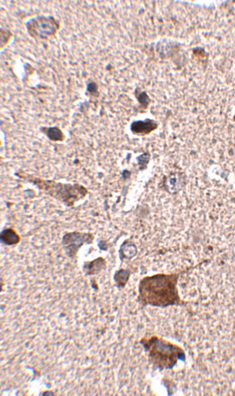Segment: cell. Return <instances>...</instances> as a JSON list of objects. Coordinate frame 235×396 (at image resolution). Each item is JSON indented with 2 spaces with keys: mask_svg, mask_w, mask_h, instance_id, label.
<instances>
[{
  "mask_svg": "<svg viewBox=\"0 0 235 396\" xmlns=\"http://www.w3.org/2000/svg\"><path fill=\"white\" fill-rule=\"evenodd\" d=\"M157 127H158V124L155 122V120L147 119L143 121L140 120V121H135L133 123V125L131 126V131L135 134L144 136V135L149 134Z\"/></svg>",
  "mask_w": 235,
  "mask_h": 396,
  "instance_id": "obj_5",
  "label": "cell"
},
{
  "mask_svg": "<svg viewBox=\"0 0 235 396\" xmlns=\"http://www.w3.org/2000/svg\"><path fill=\"white\" fill-rule=\"evenodd\" d=\"M233 120H234V121H235V115H234V118H233Z\"/></svg>",
  "mask_w": 235,
  "mask_h": 396,
  "instance_id": "obj_12",
  "label": "cell"
},
{
  "mask_svg": "<svg viewBox=\"0 0 235 396\" xmlns=\"http://www.w3.org/2000/svg\"><path fill=\"white\" fill-rule=\"evenodd\" d=\"M129 273L126 270L118 271L115 274V279L117 283L118 286L122 287L126 284L128 279H129Z\"/></svg>",
  "mask_w": 235,
  "mask_h": 396,
  "instance_id": "obj_8",
  "label": "cell"
},
{
  "mask_svg": "<svg viewBox=\"0 0 235 396\" xmlns=\"http://www.w3.org/2000/svg\"><path fill=\"white\" fill-rule=\"evenodd\" d=\"M144 94H145V93H144V92L141 93V94H140V95H140V96H139V97H140V98L143 97V96H144ZM139 100H140V103L143 104V105H144V102H143V100H144V99H143V100H142V99H139Z\"/></svg>",
  "mask_w": 235,
  "mask_h": 396,
  "instance_id": "obj_11",
  "label": "cell"
},
{
  "mask_svg": "<svg viewBox=\"0 0 235 396\" xmlns=\"http://www.w3.org/2000/svg\"><path fill=\"white\" fill-rule=\"evenodd\" d=\"M48 137L51 140L53 141H59L62 139L63 134L61 131H59V129L57 128H49L48 130Z\"/></svg>",
  "mask_w": 235,
  "mask_h": 396,
  "instance_id": "obj_9",
  "label": "cell"
},
{
  "mask_svg": "<svg viewBox=\"0 0 235 396\" xmlns=\"http://www.w3.org/2000/svg\"><path fill=\"white\" fill-rule=\"evenodd\" d=\"M140 343L148 352V357L152 362L161 369L173 368L178 360H184L185 358V351L181 347L162 338L156 336L148 339L143 338Z\"/></svg>",
  "mask_w": 235,
  "mask_h": 396,
  "instance_id": "obj_2",
  "label": "cell"
},
{
  "mask_svg": "<svg viewBox=\"0 0 235 396\" xmlns=\"http://www.w3.org/2000/svg\"><path fill=\"white\" fill-rule=\"evenodd\" d=\"M93 238L94 237L90 233L71 232V233H67L64 237L63 244L65 246V249H67L70 257H73L84 243H92Z\"/></svg>",
  "mask_w": 235,
  "mask_h": 396,
  "instance_id": "obj_3",
  "label": "cell"
},
{
  "mask_svg": "<svg viewBox=\"0 0 235 396\" xmlns=\"http://www.w3.org/2000/svg\"><path fill=\"white\" fill-rule=\"evenodd\" d=\"M1 240L3 241V243H6V244L12 245V244H16V243H19L20 237L14 231H13L11 229H9V230L3 231L1 233Z\"/></svg>",
  "mask_w": 235,
  "mask_h": 396,
  "instance_id": "obj_7",
  "label": "cell"
},
{
  "mask_svg": "<svg viewBox=\"0 0 235 396\" xmlns=\"http://www.w3.org/2000/svg\"><path fill=\"white\" fill-rule=\"evenodd\" d=\"M96 89H97V86H96L94 83H90V84L88 85V90H89L90 92H94V91H96Z\"/></svg>",
  "mask_w": 235,
  "mask_h": 396,
  "instance_id": "obj_10",
  "label": "cell"
},
{
  "mask_svg": "<svg viewBox=\"0 0 235 396\" xmlns=\"http://www.w3.org/2000/svg\"><path fill=\"white\" fill-rule=\"evenodd\" d=\"M179 278V274H160L142 279L139 286L140 304L156 307L182 304L177 288Z\"/></svg>",
  "mask_w": 235,
  "mask_h": 396,
  "instance_id": "obj_1",
  "label": "cell"
},
{
  "mask_svg": "<svg viewBox=\"0 0 235 396\" xmlns=\"http://www.w3.org/2000/svg\"><path fill=\"white\" fill-rule=\"evenodd\" d=\"M56 21L52 18H39L37 20H31L28 24V30L31 34L34 33V35H39L42 38L53 34L56 31Z\"/></svg>",
  "mask_w": 235,
  "mask_h": 396,
  "instance_id": "obj_4",
  "label": "cell"
},
{
  "mask_svg": "<svg viewBox=\"0 0 235 396\" xmlns=\"http://www.w3.org/2000/svg\"><path fill=\"white\" fill-rule=\"evenodd\" d=\"M88 265L84 266V271L88 274H94L98 273L101 269L105 267V261L103 258H98L93 262L87 263Z\"/></svg>",
  "mask_w": 235,
  "mask_h": 396,
  "instance_id": "obj_6",
  "label": "cell"
}]
</instances>
